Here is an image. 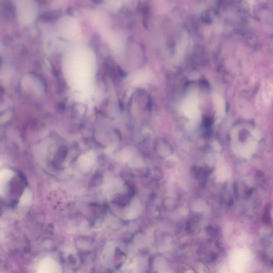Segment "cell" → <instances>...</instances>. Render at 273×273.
I'll list each match as a JSON object with an SVG mask.
<instances>
[{
  "instance_id": "cell-1",
  "label": "cell",
  "mask_w": 273,
  "mask_h": 273,
  "mask_svg": "<svg viewBox=\"0 0 273 273\" xmlns=\"http://www.w3.org/2000/svg\"><path fill=\"white\" fill-rule=\"evenodd\" d=\"M271 210H272V204L270 203H268L267 206H266L265 210H264V216H263V221L267 225H269L272 222L271 214H270Z\"/></svg>"
},
{
  "instance_id": "cell-2",
  "label": "cell",
  "mask_w": 273,
  "mask_h": 273,
  "mask_svg": "<svg viewBox=\"0 0 273 273\" xmlns=\"http://www.w3.org/2000/svg\"><path fill=\"white\" fill-rule=\"evenodd\" d=\"M209 231L211 232L210 234H212L214 236H218V234H219L220 233V230H219L218 229H217V228H213V227H210V229H209Z\"/></svg>"
}]
</instances>
